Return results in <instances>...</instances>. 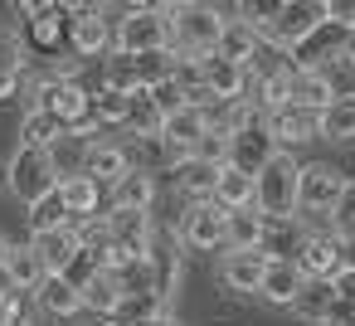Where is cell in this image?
Wrapping results in <instances>:
<instances>
[{
  "mask_svg": "<svg viewBox=\"0 0 355 326\" xmlns=\"http://www.w3.org/2000/svg\"><path fill=\"white\" fill-rule=\"evenodd\" d=\"M171 6H127L112 25V54L141 59V54H171Z\"/></svg>",
  "mask_w": 355,
  "mask_h": 326,
  "instance_id": "1",
  "label": "cell"
},
{
  "mask_svg": "<svg viewBox=\"0 0 355 326\" xmlns=\"http://www.w3.org/2000/svg\"><path fill=\"white\" fill-rule=\"evenodd\" d=\"M229 15L219 6H200V0H185V6H171V44L175 54H190V59H209L219 49V35H224Z\"/></svg>",
  "mask_w": 355,
  "mask_h": 326,
  "instance_id": "2",
  "label": "cell"
},
{
  "mask_svg": "<svg viewBox=\"0 0 355 326\" xmlns=\"http://www.w3.org/2000/svg\"><path fill=\"white\" fill-rule=\"evenodd\" d=\"M297 180H302V161L292 151H277L253 175V209L263 219H292L297 214Z\"/></svg>",
  "mask_w": 355,
  "mask_h": 326,
  "instance_id": "3",
  "label": "cell"
},
{
  "mask_svg": "<svg viewBox=\"0 0 355 326\" xmlns=\"http://www.w3.org/2000/svg\"><path fill=\"white\" fill-rule=\"evenodd\" d=\"M6 190H10L25 209L44 205V200L59 190V175H54L49 151H44V146H15V156L6 161Z\"/></svg>",
  "mask_w": 355,
  "mask_h": 326,
  "instance_id": "4",
  "label": "cell"
},
{
  "mask_svg": "<svg viewBox=\"0 0 355 326\" xmlns=\"http://www.w3.org/2000/svg\"><path fill=\"white\" fill-rule=\"evenodd\" d=\"M331 20V0H282L277 6V20H272V30H268V49H277V54H287L292 44H302L311 30H321Z\"/></svg>",
  "mask_w": 355,
  "mask_h": 326,
  "instance_id": "5",
  "label": "cell"
},
{
  "mask_svg": "<svg viewBox=\"0 0 355 326\" xmlns=\"http://www.w3.org/2000/svg\"><path fill=\"white\" fill-rule=\"evenodd\" d=\"M224 209L214 200H200V205H185L180 224H175V243L185 253H224Z\"/></svg>",
  "mask_w": 355,
  "mask_h": 326,
  "instance_id": "6",
  "label": "cell"
},
{
  "mask_svg": "<svg viewBox=\"0 0 355 326\" xmlns=\"http://www.w3.org/2000/svg\"><path fill=\"white\" fill-rule=\"evenodd\" d=\"M69 15V49L73 59H103L112 49V20L103 6H64Z\"/></svg>",
  "mask_w": 355,
  "mask_h": 326,
  "instance_id": "7",
  "label": "cell"
},
{
  "mask_svg": "<svg viewBox=\"0 0 355 326\" xmlns=\"http://www.w3.org/2000/svg\"><path fill=\"white\" fill-rule=\"evenodd\" d=\"M345 190V171L331 161H306L302 180H297V209L302 214H331V205Z\"/></svg>",
  "mask_w": 355,
  "mask_h": 326,
  "instance_id": "8",
  "label": "cell"
},
{
  "mask_svg": "<svg viewBox=\"0 0 355 326\" xmlns=\"http://www.w3.org/2000/svg\"><path fill=\"white\" fill-rule=\"evenodd\" d=\"M44 112H49L64 132H73L78 122L93 117V93H88L78 78H54L49 93H44Z\"/></svg>",
  "mask_w": 355,
  "mask_h": 326,
  "instance_id": "9",
  "label": "cell"
},
{
  "mask_svg": "<svg viewBox=\"0 0 355 326\" xmlns=\"http://www.w3.org/2000/svg\"><path fill=\"white\" fill-rule=\"evenodd\" d=\"M20 15H25V35H30L25 49L59 54L69 44V15H64V6H20Z\"/></svg>",
  "mask_w": 355,
  "mask_h": 326,
  "instance_id": "10",
  "label": "cell"
},
{
  "mask_svg": "<svg viewBox=\"0 0 355 326\" xmlns=\"http://www.w3.org/2000/svg\"><path fill=\"white\" fill-rule=\"evenodd\" d=\"M306 234H311V224H306L302 214H292V219H263V243H258V253H263L268 263H297Z\"/></svg>",
  "mask_w": 355,
  "mask_h": 326,
  "instance_id": "11",
  "label": "cell"
},
{
  "mask_svg": "<svg viewBox=\"0 0 355 326\" xmlns=\"http://www.w3.org/2000/svg\"><path fill=\"white\" fill-rule=\"evenodd\" d=\"M340 263H345L340 239H336V234H316V229H311V234H306V243H302V253H297L302 277H306V282H331Z\"/></svg>",
  "mask_w": 355,
  "mask_h": 326,
  "instance_id": "12",
  "label": "cell"
},
{
  "mask_svg": "<svg viewBox=\"0 0 355 326\" xmlns=\"http://www.w3.org/2000/svg\"><path fill=\"white\" fill-rule=\"evenodd\" d=\"M272 156H277V141H272V132H268L263 117H258L248 132L229 137V166H239V171H248V175H258Z\"/></svg>",
  "mask_w": 355,
  "mask_h": 326,
  "instance_id": "13",
  "label": "cell"
},
{
  "mask_svg": "<svg viewBox=\"0 0 355 326\" xmlns=\"http://www.w3.org/2000/svg\"><path fill=\"white\" fill-rule=\"evenodd\" d=\"M200 78H205V98L209 103H239V98H248V74L239 64L219 59V54L200 59Z\"/></svg>",
  "mask_w": 355,
  "mask_h": 326,
  "instance_id": "14",
  "label": "cell"
},
{
  "mask_svg": "<svg viewBox=\"0 0 355 326\" xmlns=\"http://www.w3.org/2000/svg\"><path fill=\"white\" fill-rule=\"evenodd\" d=\"M263 268H268L263 253H224V258H219V287H224L229 297H258Z\"/></svg>",
  "mask_w": 355,
  "mask_h": 326,
  "instance_id": "15",
  "label": "cell"
},
{
  "mask_svg": "<svg viewBox=\"0 0 355 326\" xmlns=\"http://www.w3.org/2000/svg\"><path fill=\"white\" fill-rule=\"evenodd\" d=\"M268 122V132H272V141H277V151H292V146H306V141H316L321 137V117L316 112H306V108H282L277 117H263Z\"/></svg>",
  "mask_w": 355,
  "mask_h": 326,
  "instance_id": "16",
  "label": "cell"
},
{
  "mask_svg": "<svg viewBox=\"0 0 355 326\" xmlns=\"http://www.w3.org/2000/svg\"><path fill=\"white\" fill-rule=\"evenodd\" d=\"M209 132V108H180L175 117H166V127H161V141L171 146V151H180V156H195V146H200V137Z\"/></svg>",
  "mask_w": 355,
  "mask_h": 326,
  "instance_id": "17",
  "label": "cell"
},
{
  "mask_svg": "<svg viewBox=\"0 0 355 326\" xmlns=\"http://www.w3.org/2000/svg\"><path fill=\"white\" fill-rule=\"evenodd\" d=\"M132 166H137V161H132V151H127L122 141H93V146H88V166H83V175L98 180L103 190H112Z\"/></svg>",
  "mask_w": 355,
  "mask_h": 326,
  "instance_id": "18",
  "label": "cell"
},
{
  "mask_svg": "<svg viewBox=\"0 0 355 326\" xmlns=\"http://www.w3.org/2000/svg\"><path fill=\"white\" fill-rule=\"evenodd\" d=\"M151 205H156V175H151V166H132L112 185V209H122V214H151Z\"/></svg>",
  "mask_w": 355,
  "mask_h": 326,
  "instance_id": "19",
  "label": "cell"
},
{
  "mask_svg": "<svg viewBox=\"0 0 355 326\" xmlns=\"http://www.w3.org/2000/svg\"><path fill=\"white\" fill-rule=\"evenodd\" d=\"M54 195H59L69 224H83V219H98V214H103V185L88 180V175H69V180H59Z\"/></svg>",
  "mask_w": 355,
  "mask_h": 326,
  "instance_id": "20",
  "label": "cell"
},
{
  "mask_svg": "<svg viewBox=\"0 0 355 326\" xmlns=\"http://www.w3.org/2000/svg\"><path fill=\"white\" fill-rule=\"evenodd\" d=\"M30 297H35V307H40L44 316H59V321H73V316L83 311V297H78V287H73L64 273H44V282H40Z\"/></svg>",
  "mask_w": 355,
  "mask_h": 326,
  "instance_id": "21",
  "label": "cell"
},
{
  "mask_svg": "<svg viewBox=\"0 0 355 326\" xmlns=\"http://www.w3.org/2000/svg\"><path fill=\"white\" fill-rule=\"evenodd\" d=\"M30 248L40 253V263H44V273H64L83 248H78V234H73V224H59V229H49V234H30Z\"/></svg>",
  "mask_w": 355,
  "mask_h": 326,
  "instance_id": "22",
  "label": "cell"
},
{
  "mask_svg": "<svg viewBox=\"0 0 355 326\" xmlns=\"http://www.w3.org/2000/svg\"><path fill=\"white\" fill-rule=\"evenodd\" d=\"M78 297H83V311H93V316H103V321H112L117 311H122V302H127V287H122V277H112V273H93L83 287H78Z\"/></svg>",
  "mask_w": 355,
  "mask_h": 326,
  "instance_id": "23",
  "label": "cell"
},
{
  "mask_svg": "<svg viewBox=\"0 0 355 326\" xmlns=\"http://www.w3.org/2000/svg\"><path fill=\"white\" fill-rule=\"evenodd\" d=\"M302 287H306V277H302V268L297 263H268L263 268V287H258V297L263 302H272V307H297V297H302Z\"/></svg>",
  "mask_w": 355,
  "mask_h": 326,
  "instance_id": "24",
  "label": "cell"
},
{
  "mask_svg": "<svg viewBox=\"0 0 355 326\" xmlns=\"http://www.w3.org/2000/svg\"><path fill=\"white\" fill-rule=\"evenodd\" d=\"M292 74H297V69H292ZM336 98H345V93L336 88V74H297V78H292V103L306 108V112H316V117H321Z\"/></svg>",
  "mask_w": 355,
  "mask_h": 326,
  "instance_id": "25",
  "label": "cell"
},
{
  "mask_svg": "<svg viewBox=\"0 0 355 326\" xmlns=\"http://www.w3.org/2000/svg\"><path fill=\"white\" fill-rule=\"evenodd\" d=\"M214 54H219V59H229V64H239V69L248 74V69H253V59L263 54V40H258L243 20H234V15H229V25H224L219 49H214Z\"/></svg>",
  "mask_w": 355,
  "mask_h": 326,
  "instance_id": "26",
  "label": "cell"
},
{
  "mask_svg": "<svg viewBox=\"0 0 355 326\" xmlns=\"http://www.w3.org/2000/svg\"><path fill=\"white\" fill-rule=\"evenodd\" d=\"M292 64L287 69H277V74H268V78H253V108H258V117H277L282 108H292Z\"/></svg>",
  "mask_w": 355,
  "mask_h": 326,
  "instance_id": "27",
  "label": "cell"
},
{
  "mask_svg": "<svg viewBox=\"0 0 355 326\" xmlns=\"http://www.w3.org/2000/svg\"><path fill=\"white\" fill-rule=\"evenodd\" d=\"M214 205H219L224 214H234V209H253V175H248V171H239V166H219Z\"/></svg>",
  "mask_w": 355,
  "mask_h": 326,
  "instance_id": "28",
  "label": "cell"
},
{
  "mask_svg": "<svg viewBox=\"0 0 355 326\" xmlns=\"http://www.w3.org/2000/svg\"><path fill=\"white\" fill-rule=\"evenodd\" d=\"M258 243H263V214L234 209L224 219V253H258Z\"/></svg>",
  "mask_w": 355,
  "mask_h": 326,
  "instance_id": "29",
  "label": "cell"
},
{
  "mask_svg": "<svg viewBox=\"0 0 355 326\" xmlns=\"http://www.w3.org/2000/svg\"><path fill=\"white\" fill-rule=\"evenodd\" d=\"M175 185H180V195L190 200V205H200V200H214V180H219V166H209V161H180L175 171Z\"/></svg>",
  "mask_w": 355,
  "mask_h": 326,
  "instance_id": "30",
  "label": "cell"
},
{
  "mask_svg": "<svg viewBox=\"0 0 355 326\" xmlns=\"http://www.w3.org/2000/svg\"><path fill=\"white\" fill-rule=\"evenodd\" d=\"M6 277H10L15 292H35V287L44 282V263H40V253H35L30 243H10V248H6Z\"/></svg>",
  "mask_w": 355,
  "mask_h": 326,
  "instance_id": "31",
  "label": "cell"
},
{
  "mask_svg": "<svg viewBox=\"0 0 355 326\" xmlns=\"http://www.w3.org/2000/svg\"><path fill=\"white\" fill-rule=\"evenodd\" d=\"M88 146H93V141H83V137H73V132H59V137H54V146H49L54 175H59V180L83 175V166H88Z\"/></svg>",
  "mask_w": 355,
  "mask_h": 326,
  "instance_id": "32",
  "label": "cell"
},
{
  "mask_svg": "<svg viewBox=\"0 0 355 326\" xmlns=\"http://www.w3.org/2000/svg\"><path fill=\"white\" fill-rule=\"evenodd\" d=\"M321 141H331V146H355V103H350V98H336V103L321 112Z\"/></svg>",
  "mask_w": 355,
  "mask_h": 326,
  "instance_id": "33",
  "label": "cell"
},
{
  "mask_svg": "<svg viewBox=\"0 0 355 326\" xmlns=\"http://www.w3.org/2000/svg\"><path fill=\"white\" fill-rule=\"evenodd\" d=\"M25 69H30V49H25V40H0V103H6L10 93H20Z\"/></svg>",
  "mask_w": 355,
  "mask_h": 326,
  "instance_id": "34",
  "label": "cell"
},
{
  "mask_svg": "<svg viewBox=\"0 0 355 326\" xmlns=\"http://www.w3.org/2000/svg\"><path fill=\"white\" fill-rule=\"evenodd\" d=\"M331 307H336L331 282H306V287H302V297H297V307H292V316H297V321H306V326H326Z\"/></svg>",
  "mask_w": 355,
  "mask_h": 326,
  "instance_id": "35",
  "label": "cell"
},
{
  "mask_svg": "<svg viewBox=\"0 0 355 326\" xmlns=\"http://www.w3.org/2000/svg\"><path fill=\"white\" fill-rule=\"evenodd\" d=\"M161 127H166V117L156 112V103H151L146 93H137V98H132V117H127V132H132L137 141H161Z\"/></svg>",
  "mask_w": 355,
  "mask_h": 326,
  "instance_id": "36",
  "label": "cell"
},
{
  "mask_svg": "<svg viewBox=\"0 0 355 326\" xmlns=\"http://www.w3.org/2000/svg\"><path fill=\"white\" fill-rule=\"evenodd\" d=\"M59 132H64V127H59L44 108H30V112L20 117V146H44V151H49Z\"/></svg>",
  "mask_w": 355,
  "mask_h": 326,
  "instance_id": "37",
  "label": "cell"
},
{
  "mask_svg": "<svg viewBox=\"0 0 355 326\" xmlns=\"http://www.w3.org/2000/svg\"><path fill=\"white\" fill-rule=\"evenodd\" d=\"M93 117H98L103 127H127L132 98H122V93H112V88H98V93H93Z\"/></svg>",
  "mask_w": 355,
  "mask_h": 326,
  "instance_id": "38",
  "label": "cell"
},
{
  "mask_svg": "<svg viewBox=\"0 0 355 326\" xmlns=\"http://www.w3.org/2000/svg\"><path fill=\"white\" fill-rule=\"evenodd\" d=\"M146 98L156 103V112H161V117H175L180 108H190V98H185V88H180L175 78H161L156 88H146Z\"/></svg>",
  "mask_w": 355,
  "mask_h": 326,
  "instance_id": "39",
  "label": "cell"
},
{
  "mask_svg": "<svg viewBox=\"0 0 355 326\" xmlns=\"http://www.w3.org/2000/svg\"><path fill=\"white\" fill-rule=\"evenodd\" d=\"M59 224H69V214H64L59 195H49L44 205H35V209H30V234H49V229H59Z\"/></svg>",
  "mask_w": 355,
  "mask_h": 326,
  "instance_id": "40",
  "label": "cell"
},
{
  "mask_svg": "<svg viewBox=\"0 0 355 326\" xmlns=\"http://www.w3.org/2000/svg\"><path fill=\"white\" fill-rule=\"evenodd\" d=\"M355 224V180L345 175V190H340V200L331 205V234H340V229H350Z\"/></svg>",
  "mask_w": 355,
  "mask_h": 326,
  "instance_id": "41",
  "label": "cell"
},
{
  "mask_svg": "<svg viewBox=\"0 0 355 326\" xmlns=\"http://www.w3.org/2000/svg\"><path fill=\"white\" fill-rule=\"evenodd\" d=\"M331 292H336V302H355V263H350V258L336 268V277H331Z\"/></svg>",
  "mask_w": 355,
  "mask_h": 326,
  "instance_id": "42",
  "label": "cell"
},
{
  "mask_svg": "<svg viewBox=\"0 0 355 326\" xmlns=\"http://www.w3.org/2000/svg\"><path fill=\"white\" fill-rule=\"evenodd\" d=\"M25 316V292H6L0 297V326H15Z\"/></svg>",
  "mask_w": 355,
  "mask_h": 326,
  "instance_id": "43",
  "label": "cell"
},
{
  "mask_svg": "<svg viewBox=\"0 0 355 326\" xmlns=\"http://www.w3.org/2000/svg\"><path fill=\"white\" fill-rule=\"evenodd\" d=\"M340 69H350L355 74V30L345 35V44H340Z\"/></svg>",
  "mask_w": 355,
  "mask_h": 326,
  "instance_id": "44",
  "label": "cell"
},
{
  "mask_svg": "<svg viewBox=\"0 0 355 326\" xmlns=\"http://www.w3.org/2000/svg\"><path fill=\"white\" fill-rule=\"evenodd\" d=\"M336 239H340V248H355V224H350V229H340Z\"/></svg>",
  "mask_w": 355,
  "mask_h": 326,
  "instance_id": "45",
  "label": "cell"
},
{
  "mask_svg": "<svg viewBox=\"0 0 355 326\" xmlns=\"http://www.w3.org/2000/svg\"><path fill=\"white\" fill-rule=\"evenodd\" d=\"M6 292H15V287H10V277H6V263H0V297H6Z\"/></svg>",
  "mask_w": 355,
  "mask_h": 326,
  "instance_id": "46",
  "label": "cell"
},
{
  "mask_svg": "<svg viewBox=\"0 0 355 326\" xmlns=\"http://www.w3.org/2000/svg\"><path fill=\"white\" fill-rule=\"evenodd\" d=\"M15 326H40V321H35V316H30V311H25V316H20V321H15Z\"/></svg>",
  "mask_w": 355,
  "mask_h": 326,
  "instance_id": "47",
  "label": "cell"
},
{
  "mask_svg": "<svg viewBox=\"0 0 355 326\" xmlns=\"http://www.w3.org/2000/svg\"><path fill=\"white\" fill-rule=\"evenodd\" d=\"M6 248H10V243H6V239H0V263H6Z\"/></svg>",
  "mask_w": 355,
  "mask_h": 326,
  "instance_id": "48",
  "label": "cell"
},
{
  "mask_svg": "<svg viewBox=\"0 0 355 326\" xmlns=\"http://www.w3.org/2000/svg\"><path fill=\"white\" fill-rule=\"evenodd\" d=\"M350 103H355V93H350Z\"/></svg>",
  "mask_w": 355,
  "mask_h": 326,
  "instance_id": "49",
  "label": "cell"
}]
</instances>
